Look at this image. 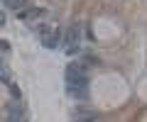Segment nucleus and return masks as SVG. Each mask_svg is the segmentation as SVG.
Here are the masks:
<instances>
[{
	"label": "nucleus",
	"instance_id": "obj_1",
	"mask_svg": "<svg viewBox=\"0 0 147 122\" xmlns=\"http://www.w3.org/2000/svg\"><path fill=\"white\" fill-rule=\"evenodd\" d=\"M88 83V71L84 64H69L66 66V85H84Z\"/></svg>",
	"mask_w": 147,
	"mask_h": 122
},
{
	"label": "nucleus",
	"instance_id": "obj_2",
	"mask_svg": "<svg viewBox=\"0 0 147 122\" xmlns=\"http://www.w3.org/2000/svg\"><path fill=\"white\" fill-rule=\"evenodd\" d=\"M79 42H81V25H71L66 29V54H69V56L76 51Z\"/></svg>",
	"mask_w": 147,
	"mask_h": 122
},
{
	"label": "nucleus",
	"instance_id": "obj_3",
	"mask_svg": "<svg viewBox=\"0 0 147 122\" xmlns=\"http://www.w3.org/2000/svg\"><path fill=\"white\" fill-rule=\"evenodd\" d=\"M7 122H27V112L20 103H10V107H7Z\"/></svg>",
	"mask_w": 147,
	"mask_h": 122
},
{
	"label": "nucleus",
	"instance_id": "obj_4",
	"mask_svg": "<svg viewBox=\"0 0 147 122\" xmlns=\"http://www.w3.org/2000/svg\"><path fill=\"white\" fill-rule=\"evenodd\" d=\"M66 95L71 100H86L88 98V83L84 85H66Z\"/></svg>",
	"mask_w": 147,
	"mask_h": 122
},
{
	"label": "nucleus",
	"instance_id": "obj_5",
	"mask_svg": "<svg viewBox=\"0 0 147 122\" xmlns=\"http://www.w3.org/2000/svg\"><path fill=\"white\" fill-rule=\"evenodd\" d=\"M59 44H61V29H52L49 34L42 37V47L44 49H57Z\"/></svg>",
	"mask_w": 147,
	"mask_h": 122
},
{
	"label": "nucleus",
	"instance_id": "obj_6",
	"mask_svg": "<svg viewBox=\"0 0 147 122\" xmlns=\"http://www.w3.org/2000/svg\"><path fill=\"white\" fill-rule=\"evenodd\" d=\"M37 17H42V10H39V7H32V10H20V20H25V22H32V20H37Z\"/></svg>",
	"mask_w": 147,
	"mask_h": 122
},
{
	"label": "nucleus",
	"instance_id": "obj_7",
	"mask_svg": "<svg viewBox=\"0 0 147 122\" xmlns=\"http://www.w3.org/2000/svg\"><path fill=\"white\" fill-rule=\"evenodd\" d=\"M25 3H27V0H3V5H5L7 10H22Z\"/></svg>",
	"mask_w": 147,
	"mask_h": 122
},
{
	"label": "nucleus",
	"instance_id": "obj_8",
	"mask_svg": "<svg viewBox=\"0 0 147 122\" xmlns=\"http://www.w3.org/2000/svg\"><path fill=\"white\" fill-rule=\"evenodd\" d=\"M34 32L39 34V37H44V34H49V32H52V27H49L47 22H39V25H34Z\"/></svg>",
	"mask_w": 147,
	"mask_h": 122
},
{
	"label": "nucleus",
	"instance_id": "obj_9",
	"mask_svg": "<svg viewBox=\"0 0 147 122\" xmlns=\"http://www.w3.org/2000/svg\"><path fill=\"white\" fill-rule=\"evenodd\" d=\"M0 83H10V71L5 69L3 59H0Z\"/></svg>",
	"mask_w": 147,
	"mask_h": 122
},
{
	"label": "nucleus",
	"instance_id": "obj_10",
	"mask_svg": "<svg viewBox=\"0 0 147 122\" xmlns=\"http://www.w3.org/2000/svg\"><path fill=\"white\" fill-rule=\"evenodd\" d=\"M76 122H96V117L93 115H79V117H76Z\"/></svg>",
	"mask_w": 147,
	"mask_h": 122
},
{
	"label": "nucleus",
	"instance_id": "obj_11",
	"mask_svg": "<svg viewBox=\"0 0 147 122\" xmlns=\"http://www.w3.org/2000/svg\"><path fill=\"white\" fill-rule=\"evenodd\" d=\"M7 85H10V93H12V95H15V98H20V88H17L15 83H7Z\"/></svg>",
	"mask_w": 147,
	"mask_h": 122
},
{
	"label": "nucleus",
	"instance_id": "obj_12",
	"mask_svg": "<svg viewBox=\"0 0 147 122\" xmlns=\"http://www.w3.org/2000/svg\"><path fill=\"white\" fill-rule=\"evenodd\" d=\"M0 49H3V51H10V44H7V42H0Z\"/></svg>",
	"mask_w": 147,
	"mask_h": 122
},
{
	"label": "nucleus",
	"instance_id": "obj_13",
	"mask_svg": "<svg viewBox=\"0 0 147 122\" xmlns=\"http://www.w3.org/2000/svg\"><path fill=\"white\" fill-rule=\"evenodd\" d=\"M5 25V15H3V12H0V27Z\"/></svg>",
	"mask_w": 147,
	"mask_h": 122
}]
</instances>
